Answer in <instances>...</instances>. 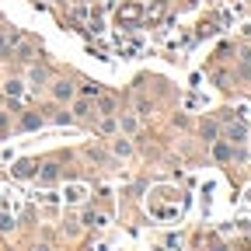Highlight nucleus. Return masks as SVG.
Wrapping results in <instances>:
<instances>
[{"instance_id":"nucleus-1","label":"nucleus","mask_w":251,"mask_h":251,"mask_svg":"<svg viewBox=\"0 0 251 251\" xmlns=\"http://www.w3.org/2000/svg\"><path fill=\"white\" fill-rule=\"evenodd\" d=\"M52 94H56V101H74V84L70 80H56V87H52Z\"/></svg>"},{"instance_id":"nucleus-2","label":"nucleus","mask_w":251,"mask_h":251,"mask_svg":"<svg viewBox=\"0 0 251 251\" xmlns=\"http://www.w3.org/2000/svg\"><path fill=\"white\" fill-rule=\"evenodd\" d=\"M94 105H98L101 115H112L115 112V98H112V94H94Z\"/></svg>"},{"instance_id":"nucleus-3","label":"nucleus","mask_w":251,"mask_h":251,"mask_svg":"<svg viewBox=\"0 0 251 251\" xmlns=\"http://www.w3.org/2000/svg\"><path fill=\"white\" fill-rule=\"evenodd\" d=\"M84 199H87V188H84V185H70V188H67V202L77 206V202H84Z\"/></svg>"},{"instance_id":"nucleus-4","label":"nucleus","mask_w":251,"mask_h":251,"mask_svg":"<svg viewBox=\"0 0 251 251\" xmlns=\"http://www.w3.org/2000/svg\"><path fill=\"white\" fill-rule=\"evenodd\" d=\"M14 175L18 178H31V175H35V164H31V161H18L14 164Z\"/></svg>"},{"instance_id":"nucleus-5","label":"nucleus","mask_w":251,"mask_h":251,"mask_svg":"<svg viewBox=\"0 0 251 251\" xmlns=\"http://www.w3.org/2000/svg\"><path fill=\"white\" fill-rule=\"evenodd\" d=\"M28 80H31V87H42V84H46V70H42V67H31Z\"/></svg>"},{"instance_id":"nucleus-6","label":"nucleus","mask_w":251,"mask_h":251,"mask_svg":"<svg viewBox=\"0 0 251 251\" xmlns=\"http://www.w3.org/2000/svg\"><path fill=\"white\" fill-rule=\"evenodd\" d=\"M112 150H115L119 157H126V153H133V143H129V140H122V136H119V140L112 143Z\"/></svg>"},{"instance_id":"nucleus-7","label":"nucleus","mask_w":251,"mask_h":251,"mask_svg":"<svg viewBox=\"0 0 251 251\" xmlns=\"http://www.w3.org/2000/svg\"><path fill=\"white\" fill-rule=\"evenodd\" d=\"M4 91L11 94V98H21V94H25V87H21V80H7V84H4Z\"/></svg>"},{"instance_id":"nucleus-8","label":"nucleus","mask_w":251,"mask_h":251,"mask_svg":"<svg viewBox=\"0 0 251 251\" xmlns=\"http://www.w3.org/2000/svg\"><path fill=\"white\" fill-rule=\"evenodd\" d=\"M84 224H87V227H105V216H101V213H87Z\"/></svg>"},{"instance_id":"nucleus-9","label":"nucleus","mask_w":251,"mask_h":251,"mask_svg":"<svg viewBox=\"0 0 251 251\" xmlns=\"http://www.w3.org/2000/svg\"><path fill=\"white\" fill-rule=\"evenodd\" d=\"M119 129H122V133H133V129H136V119H133V115H122Z\"/></svg>"},{"instance_id":"nucleus-10","label":"nucleus","mask_w":251,"mask_h":251,"mask_svg":"<svg viewBox=\"0 0 251 251\" xmlns=\"http://www.w3.org/2000/svg\"><path fill=\"white\" fill-rule=\"evenodd\" d=\"M74 112H77L80 119H84V115H91V101H87V98H80V101L74 105Z\"/></svg>"},{"instance_id":"nucleus-11","label":"nucleus","mask_w":251,"mask_h":251,"mask_svg":"<svg viewBox=\"0 0 251 251\" xmlns=\"http://www.w3.org/2000/svg\"><path fill=\"white\" fill-rule=\"evenodd\" d=\"M59 178V171H56V164H46V171H42V181L49 185V181H56Z\"/></svg>"},{"instance_id":"nucleus-12","label":"nucleus","mask_w":251,"mask_h":251,"mask_svg":"<svg viewBox=\"0 0 251 251\" xmlns=\"http://www.w3.org/2000/svg\"><path fill=\"white\" fill-rule=\"evenodd\" d=\"M227 136H230L234 143H241V140H244V126H230V129H227Z\"/></svg>"},{"instance_id":"nucleus-13","label":"nucleus","mask_w":251,"mask_h":251,"mask_svg":"<svg viewBox=\"0 0 251 251\" xmlns=\"http://www.w3.org/2000/svg\"><path fill=\"white\" fill-rule=\"evenodd\" d=\"M31 56H35V49H31V46H18V59H25V63H28Z\"/></svg>"},{"instance_id":"nucleus-14","label":"nucleus","mask_w":251,"mask_h":251,"mask_svg":"<svg viewBox=\"0 0 251 251\" xmlns=\"http://www.w3.org/2000/svg\"><path fill=\"white\" fill-rule=\"evenodd\" d=\"M21 126H25V129H35V126H42V119H39V115H25Z\"/></svg>"},{"instance_id":"nucleus-15","label":"nucleus","mask_w":251,"mask_h":251,"mask_svg":"<svg viewBox=\"0 0 251 251\" xmlns=\"http://www.w3.org/2000/svg\"><path fill=\"white\" fill-rule=\"evenodd\" d=\"M0 230H14V220L7 213H0Z\"/></svg>"},{"instance_id":"nucleus-16","label":"nucleus","mask_w":251,"mask_h":251,"mask_svg":"<svg viewBox=\"0 0 251 251\" xmlns=\"http://www.w3.org/2000/svg\"><path fill=\"white\" fill-rule=\"evenodd\" d=\"M101 129H105V133H115V129H119V122H115V119H105V122H101Z\"/></svg>"}]
</instances>
